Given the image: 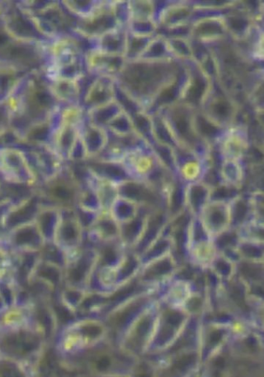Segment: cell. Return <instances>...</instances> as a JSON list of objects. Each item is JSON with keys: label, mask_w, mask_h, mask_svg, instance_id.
<instances>
[{"label": "cell", "mask_w": 264, "mask_h": 377, "mask_svg": "<svg viewBox=\"0 0 264 377\" xmlns=\"http://www.w3.org/2000/svg\"><path fill=\"white\" fill-rule=\"evenodd\" d=\"M76 373L96 377L128 376L137 362L110 340L66 358Z\"/></svg>", "instance_id": "obj_1"}, {"label": "cell", "mask_w": 264, "mask_h": 377, "mask_svg": "<svg viewBox=\"0 0 264 377\" xmlns=\"http://www.w3.org/2000/svg\"><path fill=\"white\" fill-rule=\"evenodd\" d=\"M169 67L165 62H133L124 67L121 73L123 87L131 96H157L172 82H169Z\"/></svg>", "instance_id": "obj_2"}, {"label": "cell", "mask_w": 264, "mask_h": 377, "mask_svg": "<svg viewBox=\"0 0 264 377\" xmlns=\"http://www.w3.org/2000/svg\"><path fill=\"white\" fill-rule=\"evenodd\" d=\"M158 288H145L128 297L107 310L102 317L107 328L108 337L119 344L134 321L159 298Z\"/></svg>", "instance_id": "obj_3"}, {"label": "cell", "mask_w": 264, "mask_h": 377, "mask_svg": "<svg viewBox=\"0 0 264 377\" xmlns=\"http://www.w3.org/2000/svg\"><path fill=\"white\" fill-rule=\"evenodd\" d=\"M36 190L45 205L60 209H75L83 186L72 168L63 167L56 174L42 180Z\"/></svg>", "instance_id": "obj_4"}, {"label": "cell", "mask_w": 264, "mask_h": 377, "mask_svg": "<svg viewBox=\"0 0 264 377\" xmlns=\"http://www.w3.org/2000/svg\"><path fill=\"white\" fill-rule=\"evenodd\" d=\"M159 302L157 326L145 357L160 356L172 347L191 318L183 309Z\"/></svg>", "instance_id": "obj_5"}, {"label": "cell", "mask_w": 264, "mask_h": 377, "mask_svg": "<svg viewBox=\"0 0 264 377\" xmlns=\"http://www.w3.org/2000/svg\"><path fill=\"white\" fill-rule=\"evenodd\" d=\"M65 334L66 358L110 340L105 321L98 316H84L73 321L67 326Z\"/></svg>", "instance_id": "obj_6"}, {"label": "cell", "mask_w": 264, "mask_h": 377, "mask_svg": "<svg viewBox=\"0 0 264 377\" xmlns=\"http://www.w3.org/2000/svg\"><path fill=\"white\" fill-rule=\"evenodd\" d=\"M159 298L145 309L128 328L118 347L137 359L146 356L154 334L159 311Z\"/></svg>", "instance_id": "obj_7"}, {"label": "cell", "mask_w": 264, "mask_h": 377, "mask_svg": "<svg viewBox=\"0 0 264 377\" xmlns=\"http://www.w3.org/2000/svg\"><path fill=\"white\" fill-rule=\"evenodd\" d=\"M0 174L15 185L37 188L40 184L28 154L18 147H0Z\"/></svg>", "instance_id": "obj_8"}, {"label": "cell", "mask_w": 264, "mask_h": 377, "mask_svg": "<svg viewBox=\"0 0 264 377\" xmlns=\"http://www.w3.org/2000/svg\"><path fill=\"white\" fill-rule=\"evenodd\" d=\"M66 254L63 286L89 290L91 280L98 266L97 249L82 247Z\"/></svg>", "instance_id": "obj_9"}, {"label": "cell", "mask_w": 264, "mask_h": 377, "mask_svg": "<svg viewBox=\"0 0 264 377\" xmlns=\"http://www.w3.org/2000/svg\"><path fill=\"white\" fill-rule=\"evenodd\" d=\"M119 194L134 202L147 211L166 210V198L163 193L146 180L129 178L118 184Z\"/></svg>", "instance_id": "obj_10"}, {"label": "cell", "mask_w": 264, "mask_h": 377, "mask_svg": "<svg viewBox=\"0 0 264 377\" xmlns=\"http://www.w3.org/2000/svg\"><path fill=\"white\" fill-rule=\"evenodd\" d=\"M180 266L173 252L143 264L137 277L138 284L145 288H159L176 277Z\"/></svg>", "instance_id": "obj_11"}, {"label": "cell", "mask_w": 264, "mask_h": 377, "mask_svg": "<svg viewBox=\"0 0 264 377\" xmlns=\"http://www.w3.org/2000/svg\"><path fill=\"white\" fill-rule=\"evenodd\" d=\"M60 219L53 242L66 254L83 247L85 230L75 209H60Z\"/></svg>", "instance_id": "obj_12"}, {"label": "cell", "mask_w": 264, "mask_h": 377, "mask_svg": "<svg viewBox=\"0 0 264 377\" xmlns=\"http://www.w3.org/2000/svg\"><path fill=\"white\" fill-rule=\"evenodd\" d=\"M43 205L41 195L37 190L27 197L13 202L5 218L7 234L18 227L34 223Z\"/></svg>", "instance_id": "obj_13"}, {"label": "cell", "mask_w": 264, "mask_h": 377, "mask_svg": "<svg viewBox=\"0 0 264 377\" xmlns=\"http://www.w3.org/2000/svg\"><path fill=\"white\" fill-rule=\"evenodd\" d=\"M45 241L35 223L17 228L8 233L5 245L13 253L39 252Z\"/></svg>", "instance_id": "obj_14"}, {"label": "cell", "mask_w": 264, "mask_h": 377, "mask_svg": "<svg viewBox=\"0 0 264 377\" xmlns=\"http://www.w3.org/2000/svg\"><path fill=\"white\" fill-rule=\"evenodd\" d=\"M40 345V338L36 333L25 329L8 333L1 341V347L7 354L21 358L36 352Z\"/></svg>", "instance_id": "obj_15"}, {"label": "cell", "mask_w": 264, "mask_h": 377, "mask_svg": "<svg viewBox=\"0 0 264 377\" xmlns=\"http://www.w3.org/2000/svg\"><path fill=\"white\" fill-rule=\"evenodd\" d=\"M92 242L102 243L119 240L120 225L107 211H102L86 231Z\"/></svg>", "instance_id": "obj_16"}, {"label": "cell", "mask_w": 264, "mask_h": 377, "mask_svg": "<svg viewBox=\"0 0 264 377\" xmlns=\"http://www.w3.org/2000/svg\"><path fill=\"white\" fill-rule=\"evenodd\" d=\"M64 268L39 259L34 266L29 280H35L48 286L55 292L64 285Z\"/></svg>", "instance_id": "obj_17"}, {"label": "cell", "mask_w": 264, "mask_h": 377, "mask_svg": "<svg viewBox=\"0 0 264 377\" xmlns=\"http://www.w3.org/2000/svg\"><path fill=\"white\" fill-rule=\"evenodd\" d=\"M149 211L141 209L130 221L120 225L119 241L127 250H133L141 239Z\"/></svg>", "instance_id": "obj_18"}, {"label": "cell", "mask_w": 264, "mask_h": 377, "mask_svg": "<svg viewBox=\"0 0 264 377\" xmlns=\"http://www.w3.org/2000/svg\"><path fill=\"white\" fill-rule=\"evenodd\" d=\"M61 210L44 204L35 219V224L45 242H53L60 219Z\"/></svg>", "instance_id": "obj_19"}, {"label": "cell", "mask_w": 264, "mask_h": 377, "mask_svg": "<svg viewBox=\"0 0 264 377\" xmlns=\"http://www.w3.org/2000/svg\"><path fill=\"white\" fill-rule=\"evenodd\" d=\"M25 70L0 62V101L9 99L27 75Z\"/></svg>", "instance_id": "obj_20"}, {"label": "cell", "mask_w": 264, "mask_h": 377, "mask_svg": "<svg viewBox=\"0 0 264 377\" xmlns=\"http://www.w3.org/2000/svg\"><path fill=\"white\" fill-rule=\"evenodd\" d=\"M209 192L207 187L198 182L185 186V208L192 217H198L206 206Z\"/></svg>", "instance_id": "obj_21"}, {"label": "cell", "mask_w": 264, "mask_h": 377, "mask_svg": "<svg viewBox=\"0 0 264 377\" xmlns=\"http://www.w3.org/2000/svg\"><path fill=\"white\" fill-rule=\"evenodd\" d=\"M91 179L88 185L95 191L100 203L102 211L110 213L113 203L118 199V184L103 179L98 178L91 175Z\"/></svg>", "instance_id": "obj_22"}, {"label": "cell", "mask_w": 264, "mask_h": 377, "mask_svg": "<svg viewBox=\"0 0 264 377\" xmlns=\"http://www.w3.org/2000/svg\"><path fill=\"white\" fill-rule=\"evenodd\" d=\"M141 209L136 203L119 196L113 203L110 213L116 221L121 224L136 218Z\"/></svg>", "instance_id": "obj_23"}, {"label": "cell", "mask_w": 264, "mask_h": 377, "mask_svg": "<svg viewBox=\"0 0 264 377\" xmlns=\"http://www.w3.org/2000/svg\"><path fill=\"white\" fill-rule=\"evenodd\" d=\"M41 260L56 264L65 269L67 262V254L53 242H45L43 247L39 251Z\"/></svg>", "instance_id": "obj_24"}, {"label": "cell", "mask_w": 264, "mask_h": 377, "mask_svg": "<svg viewBox=\"0 0 264 377\" xmlns=\"http://www.w3.org/2000/svg\"><path fill=\"white\" fill-rule=\"evenodd\" d=\"M89 130L84 139H82V142L88 158H92L103 152L106 142L103 132H100L99 129L94 127Z\"/></svg>", "instance_id": "obj_25"}, {"label": "cell", "mask_w": 264, "mask_h": 377, "mask_svg": "<svg viewBox=\"0 0 264 377\" xmlns=\"http://www.w3.org/2000/svg\"><path fill=\"white\" fill-rule=\"evenodd\" d=\"M128 377H158L157 364L150 357L138 359Z\"/></svg>", "instance_id": "obj_26"}, {"label": "cell", "mask_w": 264, "mask_h": 377, "mask_svg": "<svg viewBox=\"0 0 264 377\" xmlns=\"http://www.w3.org/2000/svg\"><path fill=\"white\" fill-rule=\"evenodd\" d=\"M112 89L110 84L107 85L103 82L102 83H97L92 88L91 92L88 94L90 99L88 101L95 106H103L110 103L106 99H110L112 96Z\"/></svg>", "instance_id": "obj_27"}, {"label": "cell", "mask_w": 264, "mask_h": 377, "mask_svg": "<svg viewBox=\"0 0 264 377\" xmlns=\"http://www.w3.org/2000/svg\"><path fill=\"white\" fill-rule=\"evenodd\" d=\"M13 112L8 100L0 101V137L12 128Z\"/></svg>", "instance_id": "obj_28"}, {"label": "cell", "mask_w": 264, "mask_h": 377, "mask_svg": "<svg viewBox=\"0 0 264 377\" xmlns=\"http://www.w3.org/2000/svg\"><path fill=\"white\" fill-rule=\"evenodd\" d=\"M0 377H26L21 368L11 360L0 361Z\"/></svg>", "instance_id": "obj_29"}, {"label": "cell", "mask_w": 264, "mask_h": 377, "mask_svg": "<svg viewBox=\"0 0 264 377\" xmlns=\"http://www.w3.org/2000/svg\"><path fill=\"white\" fill-rule=\"evenodd\" d=\"M13 202L11 200H4L0 202V242H4L7 233L5 229V218L8 210Z\"/></svg>", "instance_id": "obj_30"}, {"label": "cell", "mask_w": 264, "mask_h": 377, "mask_svg": "<svg viewBox=\"0 0 264 377\" xmlns=\"http://www.w3.org/2000/svg\"><path fill=\"white\" fill-rule=\"evenodd\" d=\"M223 335L221 330H214V331L209 333L206 341V350L211 351L215 348L222 340Z\"/></svg>", "instance_id": "obj_31"}, {"label": "cell", "mask_w": 264, "mask_h": 377, "mask_svg": "<svg viewBox=\"0 0 264 377\" xmlns=\"http://www.w3.org/2000/svg\"><path fill=\"white\" fill-rule=\"evenodd\" d=\"M8 183L1 174H0V202L10 200L8 199Z\"/></svg>", "instance_id": "obj_32"}, {"label": "cell", "mask_w": 264, "mask_h": 377, "mask_svg": "<svg viewBox=\"0 0 264 377\" xmlns=\"http://www.w3.org/2000/svg\"><path fill=\"white\" fill-rule=\"evenodd\" d=\"M8 307L6 302L4 301L3 297L1 295H0V313L5 311V309Z\"/></svg>", "instance_id": "obj_33"}, {"label": "cell", "mask_w": 264, "mask_h": 377, "mask_svg": "<svg viewBox=\"0 0 264 377\" xmlns=\"http://www.w3.org/2000/svg\"><path fill=\"white\" fill-rule=\"evenodd\" d=\"M73 377H96V376H93L87 375V374L76 373V375Z\"/></svg>", "instance_id": "obj_34"}]
</instances>
